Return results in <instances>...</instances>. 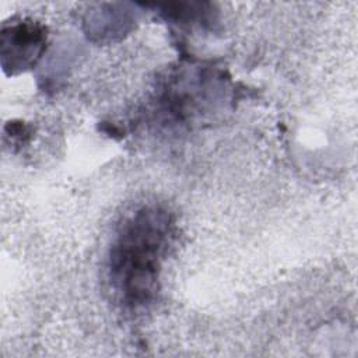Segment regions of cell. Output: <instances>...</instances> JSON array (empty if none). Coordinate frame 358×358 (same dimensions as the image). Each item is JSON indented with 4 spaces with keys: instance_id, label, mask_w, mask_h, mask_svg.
Masks as SVG:
<instances>
[{
    "instance_id": "7a4b0ae2",
    "label": "cell",
    "mask_w": 358,
    "mask_h": 358,
    "mask_svg": "<svg viewBox=\"0 0 358 358\" xmlns=\"http://www.w3.org/2000/svg\"><path fill=\"white\" fill-rule=\"evenodd\" d=\"M46 43L45 28L32 21H20L1 34V56L4 67L11 73L32 66L41 57Z\"/></svg>"
},
{
    "instance_id": "6da1fadb",
    "label": "cell",
    "mask_w": 358,
    "mask_h": 358,
    "mask_svg": "<svg viewBox=\"0 0 358 358\" xmlns=\"http://www.w3.org/2000/svg\"><path fill=\"white\" fill-rule=\"evenodd\" d=\"M171 235V217L159 208L144 207L122 224L110 249L109 273L124 305L144 306L155 295L161 260Z\"/></svg>"
}]
</instances>
